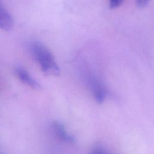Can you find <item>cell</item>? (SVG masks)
<instances>
[{
	"label": "cell",
	"instance_id": "5b68a950",
	"mask_svg": "<svg viewBox=\"0 0 154 154\" xmlns=\"http://www.w3.org/2000/svg\"><path fill=\"white\" fill-rule=\"evenodd\" d=\"M91 87L92 88L93 96L96 102L98 103H103L106 96V91L105 88L99 81L95 79L91 81Z\"/></svg>",
	"mask_w": 154,
	"mask_h": 154
},
{
	"label": "cell",
	"instance_id": "277c9868",
	"mask_svg": "<svg viewBox=\"0 0 154 154\" xmlns=\"http://www.w3.org/2000/svg\"><path fill=\"white\" fill-rule=\"evenodd\" d=\"M13 26V20L10 14L7 11L0 1V28L8 31Z\"/></svg>",
	"mask_w": 154,
	"mask_h": 154
},
{
	"label": "cell",
	"instance_id": "3957f363",
	"mask_svg": "<svg viewBox=\"0 0 154 154\" xmlns=\"http://www.w3.org/2000/svg\"><path fill=\"white\" fill-rule=\"evenodd\" d=\"M51 126L54 134L61 141L69 144H74L75 143L76 138L75 137L67 133L64 126L61 122L59 121H54L52 122Z\"/></svg>",
	"mask_w": 154,
	"mask_h": 154
},
{
	"label": "cell",
	"instance_id": "ba28073f",
	"mask_svg": "<svg viewBox=\"0 0 154 154\" xmlns=\"http://www.w3.org/2000/svg\"><path fill=\"white\" fill-rule=\"evenodd\" d=\"M149 0H137V3L139 7H144L146 6Z\"/></svg>",
	"mask_w": 154,
	"mask_h": 154
},
{
	"label": "cell",
	"instance_id": "7a4b0ae2",
	"mask_svg": "<svg viewBox=\"0 0 154 154\" xmlns=\"http://www.w3.org/2000/svg\"><path fill=\"white\" fill-rule=\"evenodd\" d=\"M14 73L19 79L23 84L35 90L42 89V85L39 84V82L33 78L32 76H31L25 69L18 67L15 69Z\"/></svg>",
	"mask_w": 154,
	"mask_h": 154
},
{
	"label": "cell",
	"instance_id": "8992f818",
	"mask_svg": "<svg viewBox=\"0 0 154 154\" xmlns=\"http://www.w3.org/2000/svg\"><path fill=\"white\" fill-rule=\"evenodd\" d=\"M91 153L94 154H100V153H108L107 149L105 146L101 143H96L92 147L91 150Z\"/></svg>",
	"mask_w": 154,
	"mask_h": 154
},
{
	"label": "cell",
	"instance_id": "6da1fadb",
	"mask_svg": "<svg viewBox=\"0 0 154 154\" xmlns=\"http://www.w3.org/2000/svg\"><path fill=\"white\" fill-rule=\"evenodd\" d=\"M30 51L34 59L39 63L42 72L48 75L58 76L60 70L52 53L42 43L34 42L30 46Z\"/></svg>",
	"mask_w": 154,
	"mask_h": 154
},
{
	"label": "cell",
	"instance_id": "52a82bcc",
	"mask_svg": "<svg viewBox=\"0 0 154 154\" xmlns=\"http://www.w3.org/2000/svg\"><path fill=\"white\" fill-rule=\"evenodd\" d=\"M124 0H109V5L111 9H114L120 7Z\"/></svg>",
	"mask_w": 154,
	"mask_h": 154
}]
</instances>
